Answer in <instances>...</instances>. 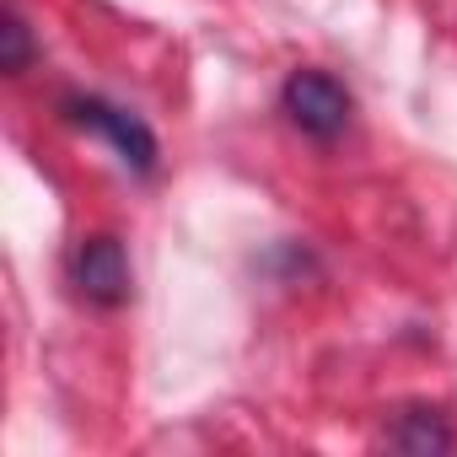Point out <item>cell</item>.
Returning a JSON list of instances; mask_svg holds the SVG:
<instances>
[{"mask_svg": "<svg viewBox=\"0 0 457 457\" xmlns=\"http://www.w3.org/2000/svg\"><path fill=\"white\" fill-rule=\"evenodd\" d=\"M393 446H403V452H446L452 436L441 430V420H436L430 409H409L403 425L393 430Z\"/></svg>", "mask_w": 457, "mask_h": 457, "instance_id": "cell-4", "label": "cell"}, {"mask_svg": "<svg viewBox=\"0 0 457 457\" xmlns=\"http://www.w3.org/2000/svg\"><path fill=\"white\" fill-rule=\"evenodd\" d=\"M76 286L97 307H124L129 302V259H124V243L108 237V232L87 237L81 253H76Z\"/></svg>", "mask_w": 457, "mask_h": 457, "instance_id": "cell-3", "label": "cell"}, {"mask_svg": "<svg viewBox=\"0 0 457 457\" xmlns=\"http://www.w3.org/2000/svg\"><path fill=\"white\" fill-rule=\"evenodd\" d=\"M65 113H71L76 124L97 129V135L124 156V167L151 172V162H156V135H151L135 113H124V108H113V103H103V97H76V103H65Z\"/></svg>", "mask_w": 457, "mask_h": 457, "instance_id": "cell-2", "label": "cell"}, {"mask_svg": "<svg viewBox=\"0 0 457 457\" xmlns=\"http://www.w3.org/2000/svg\"><path fill=\"white\" fill-rule=\"evenodd\" d=\"M0 38H6V54H0V65H6L12 76L17 71H28V60H33V44H28V22H6V28H0Z\"/></svg>", "mask_w": 457, "mask_h": 457, "instance_id": "cell-5", "label": "cell"}, {"mask_svg": "<svg viewBox=\"0 0 457 457\" xmlns=\"http://www.w3.org/2000/svg\"><path fill=\"white\" fill-rule=\"evenodd\" d=\"M286 113H291V124L302 135L334 140L350 124V92L328 71H291V81H286Z\"/></svg>", "mask_w": 457, "mask_h": 457, "instance_id": "cell-1", "label": "cell"}]
</instances>
